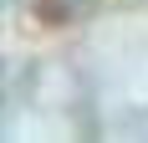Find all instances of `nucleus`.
<instances>
[]
</instances>
